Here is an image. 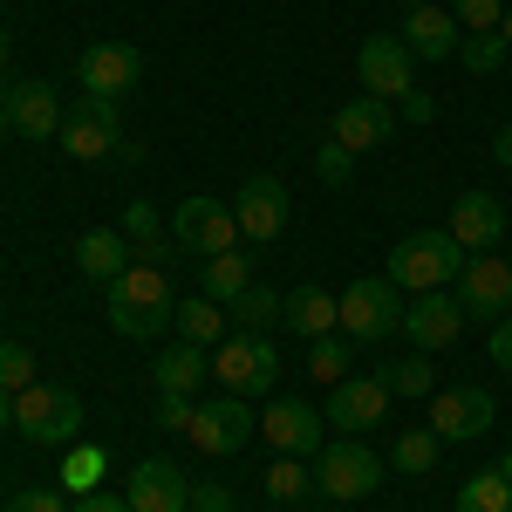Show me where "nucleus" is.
<instances>
[{
	"label": "nucleus",
	"instance_id": "nucleus-1",
	"mask_svg": "<svg viewBox=\"0 0 512 512\" xmlns=\"http://www.w3.org/2000/svg\"><path fill=\"white\" fill-rule=\"evenodd\" d=\"M178 315V287H171V267L158 260H130L117 280H110V328L123 342H151L164 335Z\"/></svg>",
	"mask_w": 512,
	"mask_h": 512
},
{
	"label": "nucleus",
	"instance_id": "nucleus-2",
	"mask_svg": "<svg viewBox=\"0 0 512 512\" xmlns=\"http://www.w3.org/2000/svg\"><path fill=\"white\" fill-rule=\"evenodd\" d=\"M458 267H465V246L451 233H410V239H396V253H390V280L403 294L458 287Z\"/></svg>",
	"mask_w": 512,
	"mask_h": 512
},
{
	"label": "nucleus",
	"instance_id": "nucleus-3",
	"mask_svg": "<svg viewBox=\"0 0 512 512\" xmlns=\"http://www.w3.org/2000/svg\"><path fill=\"white\" fill-rule=\"evenodd\" d=\"M335 308H342V335H349V342H390L396 328H403V287H396L390 274L349 280V287L335 294Z\"/></svg>",
	"mask_w": 512,
	"mask_h": 512
},
{
	"label": "nucleus",
	"instance_id": "nucleus-4",
	"mask_svg": "<svg viewBox=\"0 0 512 512\" xmlns=\"http://www.w3.org/2000/svg\"><path fill=\"white\" fill-rule=\"evenodd\" d=\"M212 376L226 396H267L280 383V349L253 328H233L219 349H212Z\"/></svg>",
	"mask_w": 512,
	"mask_h": 512
},
{
	"label": "nucleus",
	"instance_id": "nucleus-5",
	"mask_svg": "<svg viewBox=\"0 0 512 512\" xmlns=\"http://www.w3.org/2000/svg\"><path fill=\"white\" fill-rule=\"evenodd\" d=\"M14 431L28 444H76L82 437V396L69 383H28L14 396Z\"/></svg>",
	"mask_w": 512,
	"mask_h": 512
},
{
	"label": "nucleus",
	"instance_id": "nucleus-6",
	"mask_svg": "<svg viewBox=\"0 0 512 512\" xmlns=\"http://www.w3.org/2000/svg\"><path fill=\"white\" fill-rule=\"evenodd\" d=\"M383 485V458L362 444V437H342V444H321L315 451V492L335 499V506H355Z\"/></svg>",
	"mask_w": 512,
	"mask_h": 512
},
{
	"label": "nucleus",
	"instance_id": "nucleus-7",
	"mask_svg": "<svg viewBox=\"0 0 512 512\" xmlns=\"http://www.w3.org/2000/svg\"><path fill=\"white\" fill-rule=\"evenodd\" d=\"M62 151L76 164H103V158H117L123 151V117H117V103L110 96H89L82 89L76 103L62 110V137H55Z\"/></svg>",
	"mask_w": 512,
	"mask_h": 512
},
{
	"label": "nucleus",
	"instance_id": "nucleus-8",
	"mask_svg": "<svg viewBox=\"0 0 512 512\" xmlns=\"http://www.w3.org/2000/svg\"><path fill=\"white\" fill-rule=\"evenodd\" d=\"M185 437H192L205 458H233V451H246L253 437H260V417L246 410V396H212V403H198L192 424H185Z\"/></svg>",
	"mask_w": 512,
	"mask_h": 512
},
{
	"label": "nucleus",
	"instance_id": "nucleus-9",
	"mask_svg": "<svg viewBox=\"0 0 512 512\" xmlns=\"http://www.w3.org/2000/svg\"><path fill=\"white\" fill-rule=\"evenodd\" d=\"M171 239H178V253H233L239 246V219H233V205L226 198H185L178 212H171Z\"/></svg>",
	"mask_w": 512,
	"mask_h": 512
},
{
	"label": "nucleus",
	"instance_id": "nucleus-10",
	"mask_svg": "<svg viewBox=\"0 0 512 512\" xmlns=\"http://www.w3.org/2000/svg\"><path fill=\"white\" fill-rule=\"evenodd\" d=\"M458 308H465V321H506L512 315V260L472 253L458 267Z\"/></svg>",
	"mask_w": 512,
	"mask_h": 512
},
{
	"label": "nucleus",
	"instance_id": "nucleus-11",
	"mask_svg": "<svg viewBox=\"0 0 512 512\" xmlns=\"http://www.w3.org/2000/svg\"><path fill=\"white\" fill-rule=\"evenodd\" d=\"M355 76H362L369 96L396 103V96H410V89H417V55L403 48V35H369L362 48H355Z\"/></svg>",
	"mask_w": 512,
	"mask_h": 512
},
{
	"label": "nucleus",
	"instance_id": "nucleus-12",
	"mask_svg": "<svg viewBox=\"0 0 512 512\" xmlns=\"http://www.w3.org/2000/svg\"><path fill=\"white\" fill-rule=\"evenodd\" d=\"M76 82L89 89V96H130L137 82H144V55L130 48V41H89L76 55Z\"/></svg>",
	"mask_w": 512,
	"mask_h": 512
},
{
	"label": "nucleus",
	"instance_id": "nucleus-13",
	"mask_svg": "<svg viewBox=\"0 0 512 512\" xmlns=\"http://www.w3.org/2000/svg\"><path fill=\"white\" fill-rule=\"evenodd\" d=\"M458 328H465L458 294H444V287H437V294H410V301H403V328H396V335H403L417 355H431V349H451V342H458Z\"/></svg>",
	"mask_w": 512,
	"mask_h": 512
},
{
	"label": "nucleus",
	"instance_id": "nucleus-14",
	"mask_svg": "<svg viewBox=\"0 0 512 512\" xmlns=\"http://www.w3.org/2000/svg\"><path fill=\"white\" fill-rule=\"evenodd\" d=\"M287 185L280 178H246L233 198V219H239V239H253V246H274L287 233Z\"/></svg>",
	"mask_w": 512,
	"mask_h": 512
},
{
	"label": "nucleus",
	"instance_id": "nucleus-15",
	"mask_svg": "<svg viewBox=\"0 0 512 512\" xmlns=\"http://www.w3.org/2000/svg\"><path fill=\"white\" fill-rule=\"evenodd\" d=\"M328 424H342L349 437L376 431L383 417H390V390L376 383V376H342V383H328V410H321Z\"/></svg>",
	"mask_w": 512,
	"mask_h": 512
},
{
	"label": "nucleus",
	"instance_id": "nucleus-16",
	"mask_svg": "<svg viewBox=\"0 0 512 512\" xmlns=\"http://www.w3.org/2000/svg\"><path fill=\"white\" fill-rule=\"evenodd\" d=\"M431 431L444 444H472V437L492 431V390H472V383H458V390H437L431 396Z\"/></svg>",
	"mask_w": 512,
	"mask_h": 512
},
{
	"label": "nucleus",
	"instance_id": "nucleus-17",
	"mask_svg": "<svg viewBox=\"0 0 512 512\" xmlns=\"http://www.w3.org/2000/svg\"><path fill=\"white\" fill-rule=\"evenodd\" d=\"M130 512H192V478L185 465H171V458H144L137 472H130Z\"/></svg>",
	"mask_w": 512,
	"mask_h": 512
},
{
	"label": "nucleus",
	"instance_id": "nucleus-18",
	"mask_svg": "<svg viewBox=\"0 0 512 512\" xmlns=\"http://www.w3.org/2000/svg\"><path fill=\"white\" fill-rule=\"evenodd\" d=\"M444 233L458 239L465 253H499V239H506V205H499L492 192H458Z\"/></svg>",
	"mask_w": 512,
	"mask_h": 512
},
{
	"label": "nucleus",
	"instance_id": "nucleus-19",
	"mask_svg": "<svg viewBox=\"0 0 512 512\" xmlns=\"http://www.w3.org/2000/svg\"><path fill=\"white\" fill-rule=\"evenodd\" d=\"M321 424H328V417H321L315 403H301V396H280L274 410L260 417V437L274 444L280 458H308V451H321Z\"/></svg>",
	"mask_w": 512,
	"mask_h": 512
},
{
	"label": "nucleus",
	"instance_id": "nucleus-20",
	"mask_svg": "<svg viewBox=\"0 0 512 512\" xmlns=\"http://www.w3.org/2000/svg\"><path fill=\"white\" fill-rule=\"evenodd\" d=\"M328 137H335L342 151H376V144H390V137H396V110L383 103V96H355V103L335 110Z\"/></svg>",
	"mask_w": 512,
	"mask_h": 512
},
{
	"label": "nucleus",
	"instance_id": "nucleus-21",
	"mask_svg": "<svg viewBox=\"0 0 512 512\" xmlns=\"http://www.w3.org/2000/svg\"><path fill=\"white\" fill-rule=\"evenodd\" d=\"M7 130H21V137H62V96H55V82H14V96H7Z\"/></svg>",
	"mask_w": 512,
	"mask_h": 512
},
{
	"label": "nucleus",
	"instance_id": "nucleus-22",
	"mask_svg": "<svg viewBox=\"0 0 512 512\" xmlns=\"http://www.w3.org/2000/svg\"><path fill=\"white\" fill-rule=\"evenodd\" d=\"M458 41H465V28H458L451 7H417V14H403V48H410L417 62H451Z\"/></svg>",
	"mask_w": 512,
	"mask_h": 512
},
{
	"label": "nucleus",
	"instance_id": "nucleus-23",
	"mask_svg": "<svg viewBox=\"0 0 512 512\" xmlns=\"http://www.w3.org/2000/svg\"><path fill=\"white\" fill-rule=\"evenodd\" d=\"M280 321L301 335V342H321V335H335L342 328V308H335V294L328 287H294V294H280Z\"/></svg>",
	"mask_w": 512,
	"mask_h": 512
},
{
	"label": "nucleus",
	"instance_id": "nucleus-24",
	"mask_svg": "<svg viewBox=\"0 0 512 512\" xmlns=\"http://www.w3.org/2000/svg\"><path fill=\"white\" fill-rule=\"evenodd\" d=\"M171 328H178L192 349H219V342L233 335V315H226L212 294H185V301H178V315H171Z\"/></svg>",
	"mask_w": 512,
	"mask_h": 512
},
{
	"label": "nucleus",
	"instance_id": "nucleus-25",
	"mask_svg": "<svg viewBox=\"0 0 512 512\" xmlns=\"http://www.w3.org/2000/svg\"><path fill=\"white\" fill-rule=\"evenodd\" d=\"M130 260H137V253H130V239H123L117 226H96V233L76 239V267H82L89 280H103V287H110V280H117Z\"/></svg>",
	"mask_w": 512,
	"mask_h": 512
},
{
	"label": "nucleus",
	"instance_id": "nucleus-26",
	"mask_svg": "<svg viewBox=\"0 0 512 512\" xmlns=\"http://www.w3.org/2000/svg\"><path fill=\"white\" fill-rule=\"evenodd\" d=\"M198 376H212V349H192V342H178L171 355H158V369H151L158 396H192Z\"/></svg>",
	"mask_w": 512,
	"mask_h": 512
},
{
	"label": "nucleus",
	"instance_id": "nucleus-27",
	"mask_svg": "<svg viewBox=\"0 0 512 512\" xmlns=\"http://www.w3.org/2000/svg\"><path fill=\"white\" fill-rule=\"evenodd\" d=\"M246 287H253V260H239V246H233V253H212V260H205V294H212L219 308H233Z\"/></svg>",
	"mask_w": 512,
	"mask_h": 512
},
{
	"label": "nucleus",
	"instance_id": "nucleus-28",
	"mask_svg": "<svg viewBox=\"0 0 512 512\" xmlns=\"http://www.w3.org/2000/svg\"><path fill=\"white\" fill-rule=\"evenodd\" d=\"M458 512H512V478L492 465V472H472L458 485Z\"/></svg>",
	"mask_w": 512,
	"mask_h": 512
},
{
	"label": "nucleus",
	"instance_id": "nucleus-29",
	"mask_svg": "<svg viewBox=\"0 0 512 512\" xmlns=\"http://www.w3.org/2000/svg\"><path fill=\"white\" fill-rule=\"evenodd\" d=\"M376 383L390 396H437V369H431V355H403L390 369H376Z\"/></svg>",
	"mask_w": 512,
	"mask_h": 512
},
{
	"label": "nucleus",
	"instance_id": "nucleus-30",
	"mask_svg": "<svg viewBox=\"0 0 512 512\" xmlns=\"http://www.w3.org/2000/svg\"><path fill=\"white\" fill-rule=\"evenodd\" d=\"M437 444H444V437L431 431V424H424V431H403L390 444V472H403V478H424L437 465Z\"/></svg>",
	"mask_w": 512,
	"mask_h": 512
},
{
	"label": "nucleus",
	"instance_id": "nucleus-31",
	"mask_svg": "<svg viewBox=\"0 0 512 512\" xmlns=\"http://www.w3.org/2000/svg\"><path fill=\"white\" fill-rule=\"evenodd\" d=\"M260 485H267V499H274V506H301V499L315 492V472H308L301 458H274Z\"/></svg>",
	"mask_w": 512,
	"mask_h": 512
},
{
	"label": "nucleus",
	"instance_id": "nucleus-32",
	"mask_svg": "<svg viewBox=\"0 0 512 512\" xmlns=\"http://www.w3.org/2000/svg\"><path fill=\"white\" fill-rule=\"evenodd\" d=\"M226 315H233V328H253V335H267V328L280 321V294H274V287H260V280H253V287L239 294V301L226 308Z\"/></svg>",
	"mask_w": 512,
	"mask_h": 512
},
{
	"label": "nucleus",
	"instance_id": "nucleus-33",
	"mask_svg": "<svg viewBox=\"0 0 512 512\" xmlns=\"http://www.w3.org/2000/svg\"><path fill=\"white\" fill-rule=\"evenodd\" d=\"M308 376H315V383H342V376H349V335H342V328L321 335V342H308Z\"/></svg>",
	"mask_w": 512,
	"mask_h": 512
},
{
	"label": "nucleus",
	"instance_id": "nucleus-34",
	"mask_svg": "<svg viewBox=\"0 0 512 512\" xmlns=\"http://www.w3.org/2000/svg\"><path fill=\"white\" fill-rule=\"evenodd\" d=\"M96 478H103V451L96 444H69V465H62V492H96Z\"/></svg>",
	"mask_w": 512,
	"mask_h": 512
},
{
	"label": "nucleus",
	"instance_id": "nucleus-35",
	"mask_svg": "<svg viewBox=\"0 0 512 512\" xmlns=\"http://www.w3.org/2000/svg\"><path fill=\"white\" fill-rule=\"evenodd\" d=\"M506 55H512V48H506V35H499V28H492V35H465V41H458V62H465V69H478V76H492Z\"/></svg>",
	"mask_w": 512,
	"mask_h": 512
},
{
	"label": "nucleus",
	"instance_id": "nucleus-36",
	"mask_svg": "<svg viewBox=\"0 0 512 512\" xmlns=\"http://www.w3.org/2000/svg\"><path fill=\"white\" fill-rule=\"evenodd\" d=\"M451 14H458L465 35H492L506 21V0H451Z\"/></svg>",
	"mask_w": 512,
	"mask_h": 512
},
{
	"label": "nucleus",
	"instance_id": "nucleus-37",
	"mask_svg": "<svg viewBox=\"0 0 512 512\" xmlns=\"http://www.w3.org/2000/svg\"><path fill=\"white\" fill-rule=\"evenodd\" d=\"M28 383H35V355L21 349V342H0V390L21 396Z\"/></svg>",
	"mask_w": 512,
	"mask_h": 512
},
{
	"label": "nucleus",
	"instance_id": "nucleus-38",
	"mask_svg": "<svg viewBox=\"0 0 512 512\" xmlns=\"http://www.w3.org/2000/svg\"><path fill=\"white\" fill-rule=\"evenodd\" d=\"M315 171H321V185H349V171H355V151H342L335 137L315 151Z\"/></svg>",
	"mask_w": 512,
	"mask_h": 512
},
{
	"label": "nucleus",
	"instance_id": "nucleus-39",
	"mask_svg": "<svg viewBox=\"0 0 512 512\" xmlns=\"http://www.w3.org/2000/svg\"><path fill=\"white\" fill-rule=\"evenodd\" d=\"M7 512H69V499L48 492V485H35V492H14V506H7Z\"/></svg>",
	"mask_w": 512,
	"mask_h": 512
},
{
	"label": "nucleus",
	"instance_id": "nucleus-40",
	"mask_svg": "<svg viewBox=\"0 0 512 512\" xmlns=\"http://www.w3.org/2000/svg\"><path fill=\"white\" fill-rule=\"evenodd\" d=\"M192 410H198L192 396H158V424H164V431H185V424H192Z\"/></svg>",
	"mask_w": 512,
	"mask_h": 512
},
{
	"label": "nucleus",
	"instance_id": "nucleus-41",
	"mask_svg": "<svg viewBox=\"0 0 512 512\" xmlns=\"http://www.w3.org/2000/svg\"><path fill=\"white\" fill-rule=\"evenodd\" d=\"M192 512H233L226 485H192Z\"/></svg>",
	"mask_w": 512,
	"mask_h": 512
},
{
	"label": "nucleus",
	"instance_id": "nucleus-42",
	"mask_svg": "<svg viewBox=\"0 0 512 512\" xmlns=\"http://www.w3.org/2000/svg\"><path fill=\"white\" fill-rule=\"evenodd\" d=\"M76 512H130V499H123V492H82Z\"/></svg>",
	"mask_w": 512,
	"mask_h": 512
},
{
	"label": "nucleus",
	"instance_id": "nucleus-43",
	"mask_svg": "<svg viewBox=\"0 0 512 512\" xmlns=\"http://www.w3.org/2000/svg\"><path fill=\"white\" fill-rule=\"evenodd\" d=\"M492 362H499V369H512V315L492 321Z\"/></svg>",
	"mask_w": 512,
	"mask_h": 512
},
{
	"label": "nucleus",
	"instance_id": "nucleus-44",
	"mask_svg": "<svg viewBox=\"0 0 512 512\" xmlns=\"http://www.w3.org/2000/svg\"><path fill=\"white\" fill-rule=\"evenodd\" d=\"M403 117L424 123V117H431V96H417V89H410V96H403Z\"/></svg>",
	"mask_w": 512,
	"mask_h": 512
},
{
	"label": "nucleus",
	"instance_id": "nucleus-45",
	"mask_svg": "<svg viewBox=\"0 0 512 512\" xmlns=\"http://www.w3.org/2000/svg\"><path fill=\"white\" fill-rule=\"evenodd\" d=\"M492 164H506V171H512V123L499 130V137H492Z\"/></svg>",
	"mask_w": 512,
	"mask_h": 512
},
{
	"label": "nucleus",
	"instance_id": "nucleus-46",
	"mask_svg": "<svg viewBox=\"0 0 512 512\" xmlns=\"http://www.w3.org/2000/svg\"><path fill=\"white\" fill-rule=\"evenodd\" d=\"M0 431H14V396L0 390Z\"/></svg>",
	"mask_w": 512,
	"mask_h": 512
},
{
	"label": "nucleus",
	"instance_id": "nucleus-47",
	"mask_svg": "<svg viewBox=\"0 0 512 512\" xmlns=\"http://www.w3.org/2000/svg\"><path fill=\"white\" fill-rule=\"evenodd\" d=\"M499 35H506V48H512V7H506V21H499Z\"/></svg>",
	"mask_w": 512,
	"mask_h": 512
},
{
	"label": "nucleus",
	"instance_id": "nucleus-48",
	"mask_svg": "<svg viewBox=\"0 0 512 512\" xmlns=\"http://www.w3.org/2000/svg\"><path fill=\"white\" fill-rule=\"evenodd\" d=\"M417 7H431V0H403V14H417Z\"/></svg>",
	"mask_w": 512,
	"mask_h": 512
},
{
	"label": "nucleus",
	"instance_id": "nucleus-49",
	"mask_svg": "<svg viewBox=\"0 0 512 512\" xmlns=\"http://www.w3.org/2000/svg\"><path fill=\"white\" fill-rule=\"evenodd\" d=\"M499 472H506V478H512V451H506V458H499Z\"/></svg>",
	"mask_w": 512,
	"mask_h": 512
},
{
	"label": "nucleus",
	"instance_id": "nucleus-50",
	"mask_svg": "<svg viewBox=\"0 0 512 512\" xmlns=\"http://www.w3.org/2000/svg\"><path fill=\"white\" fill-rule=\"evenodd\" d=\"M0 69H7V35H0Z\"/></svg>",
	"mask_w": 512,
	"mask_h": 512
},
{
	"label": "nucleus",
	"instance_id": "nucleus-51",
	"mask_svg": "<svg viewBox=\"0 0 512 512\" xmlns=\"http://www.w3.org/2000/svg\"><path fill=\"white\" fill-rule=\"evenodd\" d=\"M0 137H7V110H0Z\"/></svg>",
	"mask_w": 512,
	"mask_h": 512
}]
</instances>
